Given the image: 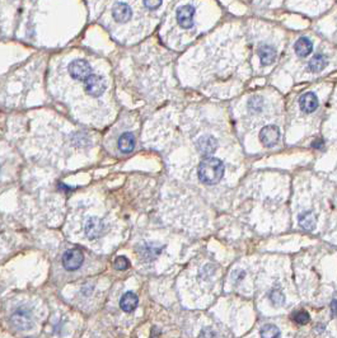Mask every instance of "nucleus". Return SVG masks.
Here are the masks:
<instances>
[{
  "label": "nucleus",
  "mask_w": 337,
  "mask_h": 338,
  "mask_svg": "<svg viewBox=\"0 0 337 338\" xmlns=\"http://www.w3.org/2000/svg\"><path fill=\"white\" fill-rule=\"evenodd\" d=\"M322 145H323V141H322V139H319V140H316L315 142H313V148H316V149H321L322 148Z\"/></svg>",
  "instance_id": "nucleus-26"
},
{
  "label": "nucleus",
  "mask_w": 337,
  "mask_h": 338,
  "mask_svg": "<svg viewBox=\"0 0 337 338\" xmlns=\"http://www.w3.org/2000/svg\"><path fill=\"white\" fill-rule=\"evenodd\" d=\"M69 75L74 79V80L84 81L89 75L92 74V66L89 62L83 60V59H77L73 60L68 66Z\"/></svg>",
  "instance_id": "nucleus-3"
},
{
  "label": "nucleus",
  "mask_w": 337,
  "mask_h": 338,
  "mask_svg": "<svg viewBox=\"0 0 337 338\" xmlns=\"http://www.w3.org/2000/svg\"><path fill=\"white\" fill-rule=\"evenodd\" d=\"M162 249L163 247H159V245L153 244V243L152 244L148 243V244H144L143 247H140L139 252L140 256H141L145 261H152V259L157 258L162 253Z\"/></svg>",
  "instance_id": "nucleus-16"
},
{
  "label": "nucleus",
  "mask_w": 337,
  "mask_h": 338,
  "mask_svg": "<svg viewBox=\"0 0 337 338\" xmlns=\"http://www.w3.org/2000/svg\"><path fill=\"white\" fill-rule=\"evenodd\" d=\"M196 145H198V152L202 155L208 157V155L213 154L217 150L218 141L213 136H201L198 140V142H196Z\"/></svg>",
  "instance_id": "nucleus-11"
},
{
  "label": "nucleus",
  "mask_w": 337,
  "mask_h": 338,
  "mask_svg": "<svg viewBox=\"0 0 337 338\" xmlns=\"http://www.w3.org/2000/svg\"><path fill=\"white\" fill-rule=\"evenodd\" d=\"M261 336L262 337H278V336H280V332L276 325L267 324L263 325L262 329H261Z\"/></svg>",
  "instance_id": "nucleus-19"
},
{
  "label": "nucleus",
  "mask_w": 337,
  "mask_h": 338,
  "mask_svg": "<svg viewBox=\"0 0 337 338\" xmlns=\"http://www.w3.org/2000/svg\"><path fill=\"white\" fill-rule=\"evenodd\" d=\"M112 17L114 20L119 23H126L131 20L133 17V10L127 3L123 1H117L112 8Z\"/></svg>",
  "instance_id": "nucleus-9"
},
{
  "label": "nucleus",
  "mask_w": 337,
  "mask_h": 338,
  "mask_svg": "<svg viewBox=\"0 0 337 338\" xmlns=\"http://www.w3.org/2000/svg\"><path fill=\"white\" fill-rule=\"evenodd\" d=\"M293 319L295 323L304 325L309 322V314L307 312H297L293 314Z\"/></svg>",
  "instance_id": "nucleus-22"
},
{
  "label": "nucleus",
  "mask_w": 337,
  "mask_h": 338,
  "mask_svg": "<svg viewBox=\"0 0 337 338\" xmlns=\"http://www.w3.org/2000/svg\"><path fill=\"white\" fill-rule=\"evenodd\" d=\"M163 0H143L144 7L149 10H157L162 5Z\"/></svg>",
  "instance_id": "nucleus-24"
},
{
  "label": "nucleus",
  "mask_w": 337,
  "mask_h": 338,
  "mask_svg": "<svg viewBox=\"0 0 337 338\" xmlns=\"http://www.w3.org/2000/svg\"><path fill=\"white\" fill-rule=\"evenodd\" d=\"M198 179L204 184H217L223 178L224 164L217 158H205L198 169Z\"/></svg>",
  "instance_id": "nucleus-1"
},
{
  "label": "nucleus",
  "mask_w": 337,
  "mask_h": 338,
  "mask_svg": "<svg viewBox=\"0 0 337 338\" xmlns=\"http://www.w3.org/2000/svg\"><path fill=\"white\" fill-rule=\"evenodd\" d=\"M257 52H258V58L259 60H261V64L265 65V66L266 65L273 64V62L275 61L276 50L273 47V46H270V45L259 46Z\"/></svg>",
  "instance_id": "nucleus-13"
},
{
  "label": "nucleus",
  "mask_w": 337,
  "mask_h": 338,
  "mask_svg": "<svg viewBox=\"0 0 337 338\" xmlns=\"http://www.w3.org/2000/svg\"><path fill=\"white\" fill-rule=\"evenodd\" d=\"M106 230H107V226H106L104 221L98 219V218H91L85 222L84 233L87 235V238L92 239V240L100 238L106 233Z\"/></svg>",
  "instance_id": "nucleus-6"
},
{
  "label": "nucleus",
  "mask_w": 337,
  "mask_h": 338,
  "mask_svg": "<svg viewBox=\"0 0 337 338\" xmlns=\"http://www.w3.org/2000/svg\"><path fill=\"white\" fill-rule=\"evenodd\" d=\"M299 106L300 110L305 113H312L317 110L318 107V98L315 93L308 92L304 93L299 98Z\"/></svg>",
  "instance_id": "nucleus-10"
},
{
  "label": "nucleus",
  "mask_w": 337,
  "mask_h": 338,
  "mask_svg": "<svg viewBox=\"0 0 337 338\" xmlns=\"http://www.w3.org/2000/svg\"><path fill=\"white\" fill-rule=\"evenodd\" d=\"M280 139V131L279 129L274 125L265 126L261 132H259V140L267 148H273L279 142Z\"/></svg>",
  "instance_id": "nucleus-8"
},
{
  "label": "nucleus",
  "mask_w": 337,
  "mask_h": 338,
  "mask_svg": "<svg viewBox=\"0 0 337 338\" xmlns=\"http://www.w3.org/2000/svg\"><path fill=\"white\" fill-rule=\"evenodd\" d=\"M84 261V256L80 249H69L62 256V266L66 271H77Z\"/></svg>",
  "instance_id": "nucleus-5"
},
{
  "label": "nucleus",
  "mask_w": 337,
  "mask_h": 338,
  "mask_svg": "<svg viewBox=\"0 0 337 338\" xmlns=\"http://www.w3.org/2000/svg\"><path fill=\"white\" fill-rule=\"evenodd\" d=\"M299 224L301 228H304L305 230H313L316 226V216L315 214L311 211L303 213L299 216Z\"/></svg>",
  "instance_id": "nucleus-18"
},
{
  "label": "nucleus",
  "mask_w": 337,
  "mask_h": 338,
  "mask_svg": "<svg viewBox=\"0 0 337 338\" xmlns=\"http://www.w3.org/2000/svg\"><path fill=\"white\" fill-rule=\"evenodd\" d=\"M327 65V59L326 56L322 55V54H317L315 58L312 59L308 64V69L312 73H318V71H322Z\"/></svg>",
  "instance_id": "nucleus-17"
},
{
  "label": "nucleus",
  "mask_w": 337,
  "mask_h": 338,
  "mask_svg": "<svg viewBox=\"0 0 337 338\" xmlns=\"http://www.w3.org/2000/svg\"><path fill=\"white\" fill-rule=\"evenodd\" d=\"M262 98H259V97H253V98H251L250 102H248V108H250L252 112H259V111L262 110Z\"/></svg>",
  "instance_id": "nucleus-21"
},
{
  "label": "nucleus",
  "mask_w": 337,
  "mask_h": 338,
  "mask_svg": "<svg viewBox=\"0 0 337 338\" xmlns=\"http://www.w3.org/2000/svg\"><path fill=\"white\" fill-rule=\"evenodd\" d=\"M129 259H127L126 257H123V256H120V257H117L116 259H115V268H116V270L123 271L126 270V268H129Z\"/></svg>",
  "instance_id": "nucleus-23"
},
{
  "label": "nucleus",
  "mask_w": 337,
  "mask_h": 338,
  "mask_svg": "<svg viewBox=\"0 0 337 338\" xmlns=\"http://www.w3.org/2000/svg\"><path fill=\"white\" fill-rule=\"evenodd\" d=\"M138 304H139V299H138L137 295L134 293H131V291H127L126 294H123V297L121 298L120 300L121 309L126 313L134 312V310L137 309Z\"/></svg>",
  "instance_id": "nucleus-14"
},
{
  "label": "nucleus",
  "mask_w": 337,
  "mask_h": 338,
  "mask_svg": "<svg viewBox=\"0 0 337 338\" xmlns=\"http://www.w3.org/2000/svg\"><path fill=\"white\" fill-rule=\"evenodd\" d=\"M119 150L123 154H130L135 148V138L131 132H123L117 141Z\"/></svg>",
  "instance_id": "nucleus-12"
},
{
  "label": "nucleus",
  "mask_w": 337,
  "mask_h": 338,
  "mask_svg": "<svg viewBox=\"0 0 337 338\" xmlns=\"http://www.w3.org/2000/svg\"><path fill=\"white\" fill-rule=\"evenodd\" d=\"M331 309H332V317L337 316V300H334L331 304Z\"/></svg>",
  "instance_id": "nucleus-25"
},
{
  "label": "nucleus",
  "mask_w": 337,
  "mask_h": 338,
  "mask_svg": "<svg viewBox=\"0 0 337 338\" xmlns=\"http://www.w3.org/2000/svg\"><path fill=\"white\" fill-rule=\"evenodd\" d=\"M294 51L300 58H307L313 51V43L307 37H301V39H299L298 41L295 42Z\"/></svg>",
  "instance_id": "nucleus-15"
},
{
  "label": "nucleus",
  "mask_w": 337,
  "mask_h": 338,
  "mask_svg": "<svg viewBox=\"0 0 337 338\" xmlns=\"http://www.w3.org/2000/svg\"><path fill=\"white\" fill-rule=\"evenodd\" d=\"M270 300H271L273 305L280 306L284 304V295H282V293L280 290H273V291L270 293Z\"/></svg>",
  "instance_id": "nucleus-20"
},
{
  "label": "nucleus",
  "mask_w": 337,
  "mask_h": 338,
  "mask_svg": "<svg viewBox=\"0 0 337 338\" xmlns=\"http://www.w3.org/2000/svg\"><path fill=\"white\" fill-rule=\"evenodd\" d=\"M10 322L12 324L20 331H27L32 327L33 324V317L32 312L29 310L27 306H20L13 312L12 317H10Z\"/></svg>",
  "instance_id": "nucleus-2"
},
{
  "label": "nucleus",
  "mask_w": 337,
  "mask_h": 338,
  "mask_svg": "<svg viewBox=\"0 0 337 338\" xmlns=\"http://www.w3.org/2000/svg\"><path fill=\"white\" fill-rule=\"evenodd\" d=\"M195 8L191 4H186L177 10V23L182 28L188 29L194 27Z\"/></svg>",
  "instance_id": "nucleus-7"
},
{
  "label": "nucleus",
  "mask_w": 337,
  "mask_h": 338,
  "mask_svg": "<svg viewBox=\"0 0 337 338\" xmlns=\"http://www.w3.org/2000/svg\"><path fill=\"white\" fill-rule=\"evenodd\" d=\"M106 88H107L106 81H104V79L100 75L92 73L84 80L85 93L88 96L93 97V98H98V97L102 96L106 92Z\"/></svg>",
  "instance_id": "nucleus-4"
}]
</instances>
